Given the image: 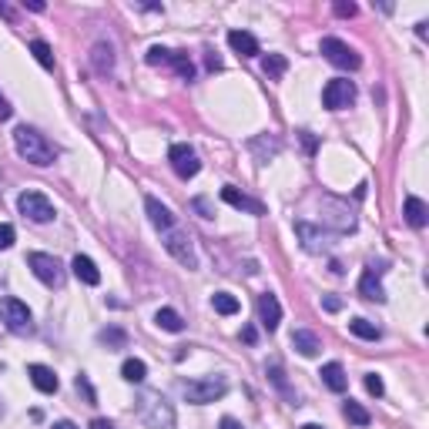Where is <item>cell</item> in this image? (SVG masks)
Returning <instances> with one entry per match:
<instances>
[{
	"instance_id": "cell-26",
	"label": "cell",
	"mask_w": 429,
	"mask_h": 429,
	"mask_svg": "<svg viewBox=\"0 0 429 429\" xmlns=\"http://www.w3.org/2000/svg\"><path fill=\"white\" fill-rule=\"evenodd\" d=\"M98 342H101V345H108V349H125L127 345V336H125V328H101V332H98Z\"/></svg>"
},
{
	"instance_id": "cell-17",
	"label": "cell",
	"mask_w": 429,
	"mask_h": 429,
	"mask_svg": "<svg viewBox=\"0 0 429 429\" xmlns=\"http://www.w3.org/2000/svg\"><path fill=\"white\" fill-rule=\"evenodd\" d=\"M403 214H406V222H409L413 228H426V222H429L426 202H423V198H416V195H409V198H406Z\"/></svg>"
},
{
	"instance_id": "cell-19",
	"label": "cell",
	"mask_w": 429,
	"mask_h": 429,
	"mask_svg": "<svg viewBox=\"0 0 429 429\" xmlns=\"http://www.w3.org/2000/svg\"><path fill=\"white\" fill-rule=\"evenodd\" d=\"M228 44H231V51L241 54V57H255V54H258V40H255L248 30H228Z\"/></svg>"
},
{
	"instance_id": "cell-18",
	"label": "cell",
	"mask_w": 429,
	"mask_h": 429,
	"mask_svg": "<svg viewBox=\"0 0 429 429\" xmlns=\"http://www.w3.org/2000/svg\"><path fill=\"white\" fill-rule=\"evenodd\" d=\"M319 376H322V382H326L332 392H345V389H349V376H345V369H342L339 362H326Z\"/></svg>"
},
{
	"instance_id": "cell-9",
	"label": "cell",
	"mask_w": 429,
	"mask_h": 429,
	"mask_svg": "<svg viewBox=\"0 0 429 429\" xmlns=\"http://www.w3.org/2000/svg\"><path fill=\"white\" fill-rule=\"evenodd\" d=\"M322 54H326L328 64H336V67H342V71H355V67L362 64V57L339 38H322Z\"/></svg>"
},
{
	"instance_id": "cell-33",
	"label": "cell",
	"mask_w": 429,
	"mask_h": 429,
	"mask_svg": "<svg viewBox=\"0 0 429 429\" xmlns=\"http://www.w3.org/2000/svg\"><path fill=\"white\" fill-rule=\"evenodd\" d=\"M332 11L339 13V17H355V13H359V7H355L353 0H349V4H345V0H339V4H336Z\"/></svg>"
},
{
	"instance_id": "cell-3",
	"label": "cell",
	"mask_w": 429,
	"mask_h": 429,
	"mask_svg": "<svg viewBox=\"0 0 429 429\" xmlns=\"http://www.w3.org/2000/svg\"><path fill=\"white\" fill-rule=\"evenodd\" d=\"M228 392V382L225 379H191V382H181V396L195 406H205V403H214V399H222Z\"/></svg>"
},
{
	"instance_id": "cell-25",
	"label": "cell",
	"mask_w": 429,
	"mask_h": 429,
	"mask_svg": "<svg viewBox=\"0 0 429 429\" xmlns=\"http://www.w3.org/2000/svg\"><path fill=\"white\" fill-rule=\"evenodd\" d=\"M349 332H353V336H359V339H366V342H376L379 336H382V332H379V326H372L369 319H353V322H349Z\"/></svg>"
},
{
	"instance_id": "cell-8",
	"label": "cell",
	"mask_w": 429,
	"mask_h": 429,
	"mask_svg": "<svg viewBox=\"0 0 429 429\" xmlns=\"http://www.w3.org/2000/svg\"><path fill=\"white\" fill-rule=\"evenodd\" d=\"M0 322L11 328V332H17V336H24V332L34 328V322H30V309H27L21 299H0Z\"/></svg>"
},
{
	"instance_id": "cell-10",
	"label": "cell",
	"mask_w": 429,
	"mask_h": 429,
	"mask_svg": "<svg viewBox=\"0 0 429 429\" xmlns=\"http://www.w3.org/2000/svg\"><path fill=\"white\" fill-rule=\"evenodd\" d=\"M353 101H355V84L345 81V77L328 81L326 91H322V104H326L328 111H342V108H349Z\"/></svg>"
},
{
	"instance_id": "cell-16",
	"label": "cell",
	"mask_w": 429,
	"mask_h": 429,
	"mask_svg": "<svg viewBox=\"0 0 429 429\" xmlns=\"http://www.w3.org/2000/svg\"><path fill=\"white\" fill-rule=\"evenodd\" d=\"M292 349H295L299 355H305V359H312V355H319L322 342H319L316 332H305V328H299V332H292Z\"/></svg>"
},
{
	"instance_id": "cell-15",
	"label": "cell",
	"mask_w": 429,
	"mask_h": 429,
	"mask_svg": "<svg viewBox=\"0 0 429 429\" xmlns=\"http://www.w3.org/2000/svg\"><path fill=\"white\" fill-rule=\"evenodd\" d=\"M144 208H148V218H151V225L158 228V231H168V228H175V214H171V208L168 205H161L158 198H144Z\"/></svg>"
},
{
	"instance_id": "cell-6",
	"label": "cell",
	"mask_w": 429,
	"mask_h": 429,
	"mask_svg": "<svg viewBox=\"0 0 429 429\" xmlns=\"http://www.w3.org/2000/svg\"><path fill=\"white\" fill-rule=\"evenodd\" d=\"M27 265H30V272H34L47 289H61V285H64V268H61V262H57L54 255L30 252V255H27Z\"/></svg>"
},
{
	"instance_id": "cell-40",
	"label": "cell",
	"mask_w": 429,
	"mask_h": 429,
	"mask_svg": "<svg viewBox=\"0 0 429 429\" xmlns=\"http://www.w3.org/2000/svg\"><path fill=\"white\" fill-rule=\"evenodd\" d=\"M91 429H114V426L108 423V419H94V423H91Z\"/></svg>"
},
{
	"instance_id": "cell-22",
	"label": "cell",
	"mask_w": 429,
	"mask_h": 429,
	"mask_svg": "<svg viewBox=\"0 0 429 429\" xmlns=\"http://www.w3.org/2000/svg\"><path fill=\"white\" fill-rule=\"evenodd\" d=\"M91 61H94V71L98 74H108L114 67V51H111V44H94V51H91Z\"/></svg>"
},
{
	"instance_id": "cell-35",
	"label": "cell",
	"mask_w": 429,
	"mask_h": 429,
	"mask_svg": "<svg viewBox=\"0 0 429 429\" xmlns=\"http://www.w3.org/2000/svg\"><path fill=\"white\" fill-rule=\"evenodd\" d=\"M195 208L205 214V218H214L212 214V205H208V198H195Z\"/></svg>"
},
{
	"instance_id": "cell-31",
	"label": "cell",
	"mask_w": 429,
	"mask_h": 429,
	"mask_svg": "<svg viewBox=\"0 0 429 429\" xmlns=\"http://www.w3.org/2000/svg\"><path fill=\"white\" fill-rule=\"evenodd\" d=\"M74 386H77V392H84V399H88L91 406L98 403V396H94V389H91V382H88V376H84V372L74 379Z\"/></svg>"
},
{
	"instance_id": "cell-4",
	"label": "cell",
	"mask_w": 429,
	"mask_h": 429,
	"mask_svg": "<svg viewBox=\"0 0 429 429\" xmlns=\"http://www.w3.org/2000/svg\"><path fill=\"white\" fill-rule=\"evenodd\" d=\"M164 248H168V255L175 258L178 265L198 268V255H195V245H191L188 231H181V228H168V231H164Z\"/></svg>"
},
{
	"instance_id": "cell-5",
	"label": "cell",
	"mask_w": 429,
	"mask_h": 429,
	"mask_svg": "<svg viewBox=\"0 0 429 429\" xmlns=\"http://www.w3.org/2000/svg\"><path fill=\"white\" fill-rule=\"evenodd\" d=\"M144 61L151 64V67H158V64H168V67H175L178 77H185V81H191L195 77V64H191V57L185 51H168V47H148V54H144Z\"/></svg>"
},
{
	"instance_id": "cell-20",
	"label": "cell",
	"mask_w": 429,
	"mask_h": 429,
	"mask_svg": "<svg viewBox=\"0 0 429 429\" xmlns=\"http://www.w3.org/2000/svg\"><path fill=\"white\" fill-rule=\"evenodd\" d=\"M71 268H74V275L84 282V285H98L101 282V272H98V265L91 262L88 255H74L71 258Z\"/></svg>"
},
{
	"instance_id": "cell-12",
	"label": "cell",
	"mask_w": 429,
	"mask_h": 429,
	"mask_svg": "<svg viewBox=\"0 0 429 429\" xmlns=\"http://www.w3.org/2000/svg\"><path fill=\"white\" fill-rule=\"evenodd\" d=\"M382 272H386V262H369L366 265V272H362V278H359L362 299H369V302H386V292H382V282H379Z\"/></svg>"
},
{
	"instance_id": "cell-37",
	"label": "cell",
	"mask_w": 429,
	"mask_h": 429,
	"mask_svg": "<svg viewBox=\"0 0 429 429\" xmlns=\"http://www.w3.org/2000/svg\"><path fill=\"white\" fill-rule=\"evenodd\" d=\"M11 114H13V108L7 104V98L0 94V121H11Z\"/></svg>"
},
{
	"instance_id": "cell-30",
	"label": "cell",
	"mask_w": 429,
	"mask_h": 429,
	"mask_svg": "<svg viewBox=\"0 0 429 429\" xmlns=\"http://www.w3.org/2000/svg\"><path fill=\"white\" fill-rule=\"evenodd\" d=\"M342 413H345V419H353L355 426H369V413H366V409H362L359 403H353V399L342 406Z\"/></svg>"
},
{
	"instance_id": "cell-34",
	"label": "cell",
	"mask_w": 429,
	"mask_h": 429,
	"mask_svg": "<svg viewBox=\"0 0 429 429\" xmlns=\"http://www.w3.org/2000/svg\"><path fill=\"white\" fill-rule=\"evenodd\" d=\"M13 239H17V235H13V228L11 225H0V252H4V248H11Z\"/></svg>"
},
{
	"instance_id": "cell-39",
	"label": "cell",
	"mask_w": 429,
	"mask_h": 429,
	"mask_svg": "<svg viewBox=\"0 0 429 429\" xmlns=\"http://www.w3.org/2000/svg\"><path fill=\"white\" fill-rule=\"evenodd\" d=\"M54 429H81V426H74L71 419H57V423H54Z\"/></svg>"
},
{
	"instance_id": "cell-11",
	"label": "cell",
	"mask_w": 429,
	"mask_h": 429,
	"mask_svg": "<svg viewBox=\"0 0 429 429\" xmlns=\"http://www.w3.org/2000/svg\"><path fill=\"white\" fill-rule=\"evenodd\" d=\"M168 161H171V168H175V175L185 178V181L202 171V161H198V154H195V148H191V144H171Z\"/></svg>"
},
{
	"instance_id": "cell-27",
	"label": "cell",
	"mask_w": 429,
	"mask_h": 429,
	"mask_svg": "<svg viewBox=\"0 0 429 429\" xmlns=\"http://www.w3.org/2000/svg\"><path fill=\"white\" fill-rule=\"evenodd\" d=\"M121 376L127 379V382H144V376H148V366L141 362V359H125V366H121Z\"/></svg>"
},
{
	"instance_id": "cell-21",
	"label": "cell",
	"mask_w": 429,
	"mask_h": 429,
	"mask_svg": "<svg viewBox=\"0 0 429 429\" xmlns=\"http://www.w3.org/2000/svg\"><path fill=\"white\" fill-rule=\"evenodd\" d=\"M27 376H30V382H34L40 392H47V396L57 392V386H61L57 376H54V369H47V366H30V369H27Z\"/></svg>"
},
{
	"instance_id": "cell-23",
	"label": "cell",
	"mask_w": 429,
	"mask_h": 429,
	"mask_svg": "<svg viewBox=\"0 0 429 429\" xmlns=\"http://www.w3.org/2000/svg\"><path fill=\"white\" fill-rule=\"evenodd\" d=\"M212 305H214V312L218 316H235L241 305H239V299L231 295V292H214L212 295Z\"/></svg>"
},
{
	"instance_id": "cell-1",
	"label": "cell",
	"mask_w": 429,
	"mask_h": 429,
	"mask_svg": "<svg viewBox=\"0 0 429 429\" xmlns=\"http://www.w3.org/2000/svg\"><path fill=\"white\" fill-rule=\"evenodd\" d=\"M13 148H17V154H21L24 161L38 164V168L54 164V161H57V154H61L57 144H51L40 131H34V127H27V125H21L17 131H13Z\"/></svg>"
},
{
	"instance_id": "cell-7",
	"label": "cell",
	"mask_w": 429,
	"mask_h": 429,
	"mask_svg": "<svg viewBox=\"0 0 429 429\" xmlns=\"http://www.w3.org/2000/svg\"><path fill=\"white\" fill-rule=\"evenodd\" d=\"M17 208H21L24 218L38 222V225L54 222V205H51V198H47V195H40V191H24V195L17 198Z\"/></svg>"
},
{
	"instance_id": "cell-32",
	"label": "cell",
	"mask_w": 429,
	"mask_h": 429,
	"mask_svg": "<svg viewBox=\"0 0 429 429\" xmlns=\"http://www.w3.org/2000/svg\"><path fill=\"white\" fill-rule=\"evenodd\" d=\"M366 389H369V396H382L386 386H382V379H379L376 372H369V376H366Z\"/></svg>"
},
{
	"instance_id": "cell-41",
	"label": "cell",
	"mask_w": 429,
	"mask_h": 429,
	"mask_svg": "<svg viewBox=\"0 0 429 429\" xmlns=\"http://www.w3.org/2000/svg\"><path fill=\"white\" fill-rule=\"evenodd\" d=\"M241 339H245V342H255V328H252V326L241 328Z\"/></svg>"
},
{
	"instance_id": "cell-36",
	"label": "cell",
	"mask_w": 429,
	"mask_h": 429,
	"mask_svg": "<svg viewBox=\"0 0 429 429\" xmlns=\"http://www.w3.org/2000/svg\"><path fill=\"white\" fill-rule=\"evenodd\" d=\"M322 305H326L328 312H339V309H342V299H336V295H326V299H322Z\"/></svg>"
},
{
	"instance_id": "cell-24",
	"label": "cell",
	"mask_w": 429,
	"mask_h": 429,
	"mask_svg": "<svg viewBox=\"0 0 429 429\" xmlns=\"http://www.w3.org/2000/svg\"><path fill=\"white\" fill-rule=\"evenodd\" d=\"M154 322H158V326H161L164 332H181V328H185V319L178 316L175 309H158Z\"/></svg>"
},
{
	"instance_id": "cell-14",
	"label": "cell",
	"mask_w": 429,
	"mask_h": 429,
	"mask_svg": "<svg viewBox=\"0 0 429 429\" xmlns=\"http://www.w3.org/2000/svg\"><path fill=\"white\" fill-rule=\"evenodd\" d=\"M222 202H228L231 208H239V212H248V214H265V205L255 202V198H248V195H241L239 188H222Z\"/></svg>"
},
{
	"instance_id": "cell-28",
	"label": "cell",
	"mask_w": 429,
	"mask_h": 429,
	"mask_svg": "<svg viewBox=\"0 0 429 429\" xmlns=\"http://www.w3.org/2000/svg\"><path fill=\"white\" fill-rule=\"evenodd\" d=\"M285 67H289V61H285L282 54H265V57H262V71H265L272 81L285 74Z\"/></svg>"
},
{
	"instance_id": "cell-2",
	"label": "cell",
	"mask_w": 429,
	"mask_h": 429,
	"mask_svg": "<svg viewBox=\"0 0 429 429\" xmlns=\"http://www.w3.org/2000/svg\"><path fill=\"white\" fill-rule=\"evenodd\" d=\"M138 416L148 429H175V409L161 392H141L138 396Z\"/></svg>"
},
{
	"instance_id": "cell-38",
	"label": "cell",
	"mask_w": 429,
	"mask_h": 429,
	"mask_svg": "<svg viewBox=\"0 0 429 429\" xmlns=\"http://www.w3.org/2000/svg\"><path fill=\"white\" fill-rule=\"evenodd\" d=\"M218 429H245V426H241L239 419H231V416H225V419H222V423H218Z\"/></svg>"
},
{
	"instance_id": "cell-29",
	"label": "cell",
	"mask_w": 429,
	"mask_h": 429,
	"mask_svg": "<svg viewBox=\"0 0 429 429\" xmlns=\"http://www.w3.org/2000/svg\"><path fill=\"white\" fill-rule=\"evenodd\" d=\"M30 54L38 57L40 67L54 71V54H51V44H47V40H34V44H30Z\"/></svg>"
},
{
	"instance_id": "cell-42",
	"label": "cell",
	"mask_w": 429,
	"mask_h": 429,
	"mask_svg": "<svg viewBox=\"0 0 429 429\" xmlns=\"http://www.w3.org/2000/svg\"><path fill=\"white\" fill-rule=\"evenodd\" d=\"M302 429H322V426H319V423H305Z\"/></svg>"
},
{
	"instance_id": "cell-13",
	"label": "cell",
	"mask_w": 429,
	"mask_h": 429,
	"mask_svg": "<svg viewBox=\"0 0 429 429\" xmlns=\"http://www.w3.org/2000/svg\"><path fill=\"white\" fill-rule=\"evenodd\" d=\"M258 322H262L268 332H275L278 322H282V305H278V299L272 295V292L258 295Z\"/></svg>"
}]
</instances>
